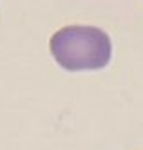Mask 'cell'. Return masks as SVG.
<instances>
[{"instance_id": "obj_1", "label": "cell", "mask_w": 143, "mask_h": 150, "mask_svg": "<svg viewBox=\"0 0 143 150\" xmlns=\"http://www.w3.org/2000/svg\"><path fill=\"white\" fill-rule=\"evenodd\" d=\"M51 54L67 71H96L111 60V38L91 25H69L56 31L49 42Z\"/></svg>"}]
</instances>
